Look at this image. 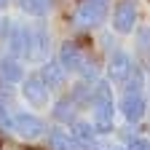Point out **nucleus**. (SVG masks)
I'll return each instance as SVG.
<instances>
[{
  "label": "nucleus",
  "instance_id": "nucleus-13",
  "mask_svg": "<svg viewBox=\"0 0 150 150\" xmlns=\"http://www.w3.org/2000/svg\"><path fill=\"white\" fill-rule=\"evenodd\" d=\"M72 137L75 142L81 145V150H91L97 145V131H94V123H86V121H72Z\"/></svg>",
  "mask_w": 150,
  "mask_h": 150
},
{
  "label": "nucleus",
  "instance_id": "nucleus-11",
  "mask_svg": "<svg viewBox=\"0 0 150 150\" xmlns=\"http://www.w3.org/2000/svg\"><path fill=\"white\" fill-rule=\"evenodd\" d=\"M59 62H62L64 72H78L81 64L86 62V54L75 46V43H62V48H59Z\"/></svg>",
  "mask_w": 150,
  "mask_h": 150
},
{
  "label": "nucleus",
  "instance_id": "nucleus-17",
  "mask_svg": "<svg viewBox=\"0 0 150 150\" xmlns=\"http://www.w3.org/2000/svg\"><path fill=\"white\" fill-rule=\"evenodd\" d=\"M19 8L30 16H38V19H46L48 11H51V0H16Z\"/></svg>",
  "mask_w": 150,
  "mask_h": 150
},
{
  "label": "nucleus",
  "instance_id": "nucleus-7",
  "mask_svg": "<svg viewBox=\"0 0 150 150\" xmlns=\"http://www.w3.org/2000/svg\"><path fill=\"white\" fill-rule=\"evenodd\" d=\"M134 67H137V62L131 59L126 51H112L110 62H107V78H110L112 83H123L126 75L134 70Z\"/></svg>",
  "mask_w": 150,
  "mask_h": 150
},
{
  "label": "nucleus",
  "instance_id": "nucleus-1",
  "mask_svg": "<svg viewBox=\"0 0 150 150\" xmlns=\"http://www.w3.org/2000/svg\"><path fill=\"white\" fill-rule=\"evenodd\" d=\"M8 51L11 56H16L19 62H27L32 59V27L24 24V22H11V30H8Z\"/></svg>",
  "mask_w": 150,
  "mask_h": 150
},
{
  "label": "nucleus",
  "instance_id": "nucleus-6",
  "mask_svg": "<svg viewBox=\"0 0 150 150\" xmlns=\"http://www.w3.org/2000/svg\"><path fill=\"white\" fill-rule=\"evenodd\" d=\"M145 110H147L145 91H129V94H123V99H121V112L126 115L129 123L142 121V118H145Z\"/></svg>",
  "mask_w": 150,
  "mask_h": 150
},
{
  "label": "nucleus",
  "instance_id": "nucleus-12",
  "mask_svg": "<svg viewBox=\"0 0 150 150\" xmlns=\"http://www.w3.org/2000/svg\"><path fill=\"white\" fill-rule=\"evenodd\" d=\"M48 30H46V22L40 19L35 27H32V59L40 62V59H48Z\"/></svg>",
  "mask_w": 150,
  "mask_h": 150
},
{
  "label": "nucleus",
  "instance_id": "nucleus-15",
  "mask_svg": "<svg viewBox=\"0 0 150 150\" xmlns=\"http://www.w3.org/2000/svg\"><path fill=\"white\" fill-rule=\"evenodd\" d=\"M54 118L59 121V123H72L75 118H78V105L72 102V97H67V99H59L54 105Z\"/></svg>",
  "mask_w": 150,
  "mask_h": 150
},
{
  "label": "nucleus",
  "instance_id": "nucleus-22",
  "mask_svg": "<svg viewBox=\"0 0 150 150\" xmlns=\"http://www.w3.org/2000/svg\"><path fill=\"white\" fill-rule=\"evenodd\" d=\"M107 150H126L123 145H112V147H107Z\"/></svg>",
  "mask_w": 150,
  "mask_h": 150
},
{
  "label": "nucleus",
  "instance_id": "nucleus-18",
  "mask_svg": "<svg viewBox=\"0 0 150 150\" xmlns=\"http://www.w3.org/2000/svg\"><path fill=\"white\" fill-rule=\"evenodd\" d=\"M11 107H8V102L0 97V131H11Z\"/></svg>",
  "mask_w": 150,
  "mask_h": 150
},
{
  "label": "nucleus",
  "instance_id": "nucleus-19",
  "mask_svg": "<svg viewBox=\"0 0 150 150\" xmlns=\"http://www.w3.org/2000/svg\"><path fill=\"white\" fill-rule=\"evenodd\" d=\"M134 30H137V27H134ZM137 38H139V40H137L139 54L145 56V54H147V27H139V30H137Z\"/></svg>",
  "mask_w": 150,
  "mask_h": 150
},
{
  "label": "nucleus",
  "instance_id": "nucleus-16",
  "mask_svg": "<svg viewBox=\"0 0 150 150\" xmlns=\"http://www.w3.org/2000/svg\"><path fill=\"white\" fill-rule=\"evenodd\" d=\"M91 99H94V78H83L81 83H75V88H72V102L75 105H91Z\"/></svg>",
  "mask_w": 150,
  "mask_h": 150
},
{
  "label": "nucleus",
  "instance_id": "nucleus-3",
  "mask_svg": "<svg viewBox=\"0 0 150 150\" xmlns=\"http://www.w3.org/2000/svg\"><path fill=\"white\" fill-rule=\"evenodd\" d=\"M11 129H13L22 139H38V137H43L46 123L38 118V115H32V112L16 110L13 115H11Z\"/></svg>",
  "mask_w": 150,
  "mask_h": 150
},
{
  "label": "nucleus",
  "instance_id": "nucleus-23",
  "mask_svg": "<svg viewBox=\"0 0 150 150\" xmlns=\"http://www.w3.org/2000/svg\"><path fill=\"white\" fill-rule=\"evenodd\" d=\"M8 3H11V0H0V8H6Z\"/></svg>",
  "mask_w": 150,
  "mask_h": 150
},
{
  "label": "nucleus",
  "instance_id": "nucleus-9",
  "mask_svg": "<svg viewBox=\"0 0 150 150\" xmlns=\"http://www.w3.org/2000/svg\"><path fill=\"white\" fill-rule=\"evenodd\" d=\"M40 81L48 86V88H62L64 83H67V72H64V67H62V62L59 59H46V64L40 67Z\"/></svg>",
  "mask_w": 150,
  "mask_h": 150
},
{
  "label": "nucleus",
  "instance_id": "nucleus-8",
  "mask_svg": "<svg viewBox=\"0 0 150 150\" xmlns=\"http://www.w3.org/2000/svg\"><path fill=\"white\" fill-rule=\"evenodd\" d=\"M91 105H94V131H97V134L112 131V110H115L112 97L110 99H97Z\"/></svg>",
  "mask_w": 150,
  "mask_h": 150
},
{
  "label": "nucleus",
  "instance_id": "nucleus-21",
  "mask_svg": "<svg viewBox=\"0 0 150 150\" xmlns=\"http://www.w3.org/2000/svg\"><path fill=\"white\" fill-rule=\"evenodd\" d=\"M11 16H0V40H6L8 38V30H11Z\"/></svg>",
  "mask_w": 150,
  "mask_h": 150
},
{
  "label": "nucleus",
  "instance_id": "nucleus-20",
  "mask_svg": "<svg viewBox=\"0 0 150 150\" xmlns=\"http://www.w3.org/2000/svg\"><path fill=\"white\" fill-rule=\"evenodd\" d=\"M126 150H147V139L145 137H129V147Z\"/></svg>",
  "mask_w": 150,
  "mask_h": 150
},
{
  "label": "nucleus",
  "instance_id": "nucleus-2",
  "mask_svg": "<svg viewBox=\"0 0 150 150\" xmlns=\"http://www.w3.org/2000/svg\"><path fill=\"white\" fill-rule=\"evenodd\" d=\"M110 11V0H81L75 11V27L81 30H94L99 27Z\"/></svg>",
  "mask_w": 150,
  "mask_h": 150
},
{
  "label": "nucleus",
  "instance_id": "nucleus-4",
  "mask_svg": "<svg viewBox=\"0 0 150 150\" xmlns=\"http://www.w3.org/2000/svg\"><path fill=\"white\" fill-rule=\"evenodd\" d=\"M137 19H139L137 0H121L115 6V11H112V27H115V32L129 35V32H134Z\"/></svg>",
  "mask_w": 150,
  "mask_h": 150
},
{
  "label": "nucleus",
  "instance_id": "nucleus-10",
  "mask_svg": "<svg viewBox=\"0 0 150 150\" xmlns=\"http://www.w3.org/2000/svg\"><path fill=\"white\" fill-rule=\"evenodd\" d=\"M22 78H24V64L16 56H0V81L13 86V83H22Z\"/></svg>",
  "mask_w": 150,
  "mask_h": 150
},
{
  "label": "nucleus",
  "instance_id": "nucleus-5",
  "mask_svg": "<svg viewBox=\"0 0 150 150\" xmlns=\"http://www.w3.org/2000/svg\"><path fill=\"white\" fill-rule=\"evenodd\" d=\"M22 94H24V99L35 107H43L48 105V94L51 88L40 81V75H30V78H22Z\"/></svg>",
  "mask_w": 150,
  "mask_h": 150
},
{
  "label": "nucleus",
  "instance_id": "nucleus-14",
  "mask_svg": "<svg viewBox=\"0 0 150 150\" xmlns=\"http://www.w3.org/2000/svg\"><path fill=\"white\" fill-rule=\"evenodd\" d=\"M48 139H51L54 150H81V145L75 142V137L70 134V131H64L62 126H54L48 131Z\"/></svg>",
  "mask_w": 150,
  "mask_h": 150
}]
</instances>
